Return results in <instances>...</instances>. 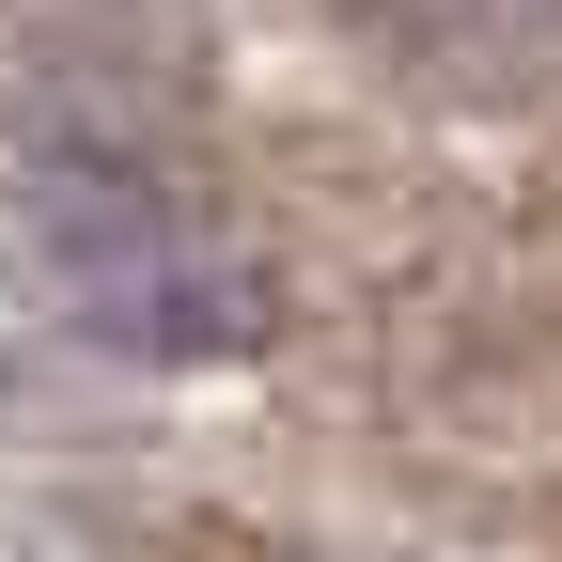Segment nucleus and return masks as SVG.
<instances>
[{
	"mask_svg": "<svg viewBox=\"0 0 562 562\" xmlns=\"http://www.w3.org/2000/svg\"><path fill=\"white\" fill-rule=\"evenodd\" d=\"M32 235L63 266V297L125 344H220L250 313L235 250L188 220V188L157 172V140H125V157H32Z\"/></svg>",
	"mask_w": 562,
	"mask_h": 562,
	"instance_id": "obj_1",
	"label": "nucleus"
},
{
	"mask_svg": "<svg viewBox=\"0 0 562 562\" xmlns=\"http://www.w3.org/2000/svg\"><path fill=\"white\" fill-rule=\"evenodd\" d=\"M391 63L438 79H562V0H360Z\"/></svg>",
	"mask_w": 562,
	"mask_h": 562,
	"instance_id": "obj_2",
	"label": "nucleus"
}]
</instances>
